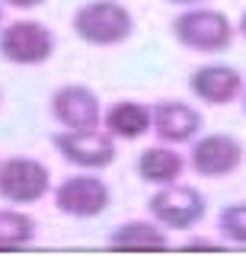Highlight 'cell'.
<instances>
[{
  "label": "cell",
  "mask_w": 246,
  "mask_h": 256,
  "mask_svg": "<svg viewBox=\"0 0 246 256\" xmlns=\"http://www.w3.org/2000/svg\"><path fill=\"white\" fill-rule=\"evenodd\" d=\"M70 26H74V36L80 42L93 48H112L131 38L134 16L118 0H90V4L77 6Z\"/></svg>",
  "instance_id": "6da1fadb"
},
{
  "label": "cell",
  "mask_w": 246,
  "mask_h": 256,
  "mask_svg": "<svg viewBox=\"0 0 246 256\" xmlns=\"http://www.w3.org/2000/svg\"><path fill=\"white\" fill-rule=\"evenodd\" d=\"M3 4L16 6V10H35V6H42L45 0H3Z\"/></svg>",
  "instance_id": "e0dca14e"
},
{
  "label": "cell",
  "mask_w": 246,
  "mask_h": 256,
  "mask_svg": "<svg viewBox=\"0 0 246 256\" xmlns=\"http://www.w3.org/2000/svg\"><path fill=\"white\" fill-rule=\"evenodd\" d=\"M51 116L61 128H99V96L83 84H64L51 93Z\"/></svg>",
  "instance_id": "9c48e42d"
},
{
  "label": "cell",
  "mask_w": 246,
  "mask_h": 256,
  "mask_svg": "<svg viewBox=\"0 0 246 256\" xmlns=\"http://www.w3.org/2000/svg\"><path fill=\"white\" fill-rule=\"evenodd\" d=\"M150 118H154V128L150 132L157 134L163 144H189L195 141V134L202 132V112L195 106L182 100H163L150 109Z\"/></svg>",
  "instance_id": "8fae6325"
},
{
  "label": "cell",
  "mask_w": 246,
  "mask_h": 256,
  "mask_svg": "<svg viewBox=\"0 0 246 256\" xmlns=\"http://www.w3.org/2000/svg\"><path fill=\"white\" fill-rule=\"evenodd\" d=\"M189 90L205 106H227L243 93V74L230 64H202L189 77Z\"/></svg>",
  "instance_id": "30bf717a"
},
{
  "label": "cell",
  "mask_w": 246,
  "mask_h": 256,
  "mask_svg": "<svg viewBox=\"0 0 246 256\" xmlns=\"http://www.w3.org/2000/svg\"><path fill=\"white\" fill-rule=\"evenodd\" d=\"M0 29H3V6H0Z\"/></svg>",
  "instance_id": "7402d4cb"
},
{
  "label": "cell",
  "mask_w": 246,
  "mask_h": 256,
  "mask_svg": "<svg viewBox=\"0 0 246 256\" xmlns=\"http://www.w3.org/2000/svg\"><path fill=\"white\" fill-rule=\"evenodd\" d=\"M218 230L221 237L237 246H246V202H234L218 214Z\"/></svg>",
  "instance_id": "2e32d148"
},
{
  "label": "cell",
  "mask_w": 246,
  "mask_h": 256,
  "mask_svg": "<svg viewBox=\"0 0 246 256\" xmlns=\"http://www.w3.org/2000/svg\"><path fill=\"white\" fill-rule=\"evenodd\" d=\"M166 4H173V6H202L205 0H166Z\"/></svg>",
  "instance_id": "d6986e66"
},
{
  "label": "cell",
  "mask_w": 246,
  "mask_h": 256,
  "mask_svg": "<svg viewBox=\"0 0 246 256\" xmlns=\"http://www.w3.org/2000/svg\"><path fill=\"white\" fill-rule=\"evenodd\" d=\"M173 38L198 54H218L227 52L234 42V22L227 20V13L211 10V6H189L186 13H179L173 20Z\"/></svg>",
  "instance_id": "7a4b0ae2"
},
{
  "label": "cell",
  "mask_w": 246,
  "mask_h": 256,
  "mask_svg": "<svg viewBox=\"0 0 246 256\" xmlns=\"http://www.w3.org/2000/svg\"><path fill=\"white\" fill-rule=\"evenodd\" d=\"M240 96H243V112H246V86H243V93H240Z\"/></svg>",
  "instance_id": "44dd1931"
},
{
  "label": "cell",
  "mask_w": 246,
  "mask_h": 256,
  "mask_svg": "<svg viewBox=\"0 0 246 256\" xmlns=\"http://www.w3.org/2000/svg\"><path fill=\"white\" fill-rule=\"evenodd\" d=\"M134 170L150 186H170V182H179L182 170H186V160H182V154L173 150V144H157V148L141 150Z\"/></svg>",
  "instance_id": "5bb4252c"
},
{
  "label": "cell",
  "mask_w": 246,
  "mask_h": 256,
  "mask_svg": "<svg viewBox=\"0 0 246 256\" xmlns=\"http://www.w3.org/2000/svg\"><path fill=\"white\" fill-rule=\"evenodd\" d=\"M109 246L122 253H160L170 250V237L166 228H160L154 218L150 221H125L109 234Z\"/></svg>",
  "instance_id": "7c38bea8"
},
{
  "label": "cell",
  "mask_w": 246,
  "mask_h": 256,
  "mask_svg": "<svg viewBox=\"0 0 246 256\" xmlns=\"http://www.w3.org/2000/svg\"><path fill=\"white\" fill-rule=\"evenodd\" d=\"M112 205V192H109L106 180H99L96 170H80L54 186V208L67 218L90 221L109 212Z\"/></svg>",
  "instance_id": "3957f363"
},
{
  "label": "cell",
  "mask_w": 246,
  "mask_h": 256,
  "mask_svg": "<svg viewBox=\"0 0 246 256\" xmlns=\"http://www.w3.org/2000/svg\"><path fill=\"white\" fill-rule=\"evenodd\" d=\"M54 54V32L38 20H16L0 29V58L16 68H35Z\"/></svg>",
  "instance_id": "5b68a950"
},
{
  "label": "cell",
  "mask_w": 246,
  "mask_h": 256,
  "mask_svg": "<svg viewBox=\"0 0 246 256\" xmlns=\"http://www.w3.org/2000/svg\"><path fill=\"white\" fill-rule=\"evenodd\" d=\"M240 36L246 38V10H243V16H240Z\"/></svg>",
  "instance_id": "ffe728a7"
},
{
  "label": "cell",
  "mask_w": 246,
  "mask_h": 256,
  "mask_svg": "<svg viewBox=\"0 0 246 256\" xmlns=\"http://www.w3.org/2000/svg\"><path fill=\"white\" fill-rule=\"evenodd\" d=\"M35 218L19 208H0V253L26 250L35 244Z\"/></svg>",
  "instance_id": "9a60e30c"
},
{
  "label": "cell",
  "mask_w": 246,
  "mask_h": 256,
  "mask_svg": "<svg viewBox=\"0 0 246 256\" xmlns=\"http://www.w3.org/2000/svg\"><path fill=\"white\" fill-rule=\"evenodd\" d=\"M214 244H208V240H189L186 244V250H211Z\"/></svg>",
  "instance_id": "ac0fdd59"
},
{
  "label": "cell",
  "mask_w": 246,
  "mask_h": 256,
  "mask_svg": "<svg viewBox=\"0 0 246 256\" xmlns=\"http://www.w3.org/2000/svg\"><path fill=\"white\" fill-rule=\"evenodd\" d=\"M147 212H150V218L166 230H189L208 214V198L195 186L170 182V186H160L150 196Z\"/></svg>",
  "instance_id": "277c9868"
},
{
  "label": "cell",
  "mask_w": 246,
  "mask_h": 256,
  "mask_svg": "<svg viewBox=\"0 0 246 256\" xmlns=\"http://www.w3.org/2000/svg\"><path fill=\"white\" fill-rule=\"evenodd\" d=\"M51 173L35 157H10L0 164V198L10 205H35L48 196Z\"/></svg>",
  "instance_id": "52a82bcc"
},
{
  "label": "cell",
  "mask_w": 246,
  "mask_h": 256,
  "mask_svg": "<svg viewBox=\"0 0 246 256\" xmlns=\"http://www.w3.org/2000/svg\"><path fill=\"white\" fill-rule=\"evenodd\" d=\"M243 164V144L234 134H202L195 138L192 150H189V166L205 176V180H221V176L237 173Z\"/></svg>",
  "instance_id": "ba28073f"
},
{
  "label": "cell",
  "mask_w": 246,
  "mask_h": 256,
  "mask_svg": "<svg viewBox=\"0 0 246 256\" xmlns=\"http://www.w3.org/2000/svg\"><path fill=\"white\" fill-rule=\"evenodd\" d=\"M102 128L118 141H138L154 128V118H150V109L144 102L122 100L102 112Z\"/></svg>",
  "instance_id": "4fadbf2b"
},
{
  "label": "cell",
  "mask_w": 246,
  "mask_h": 256,
  "mask_svg": "<svg viewBox=\"0 0 246 256\" xmlns=\"http://www.w3.org/2000/svg\"><path fill=\"white\" fill-rule=\"evenodd\" d=\"M54 150L77 170H106L115 160V138L102 128H64L54 134Z\"/></svg>",
  "instance_id": "8992f818"
}]
</instances>
